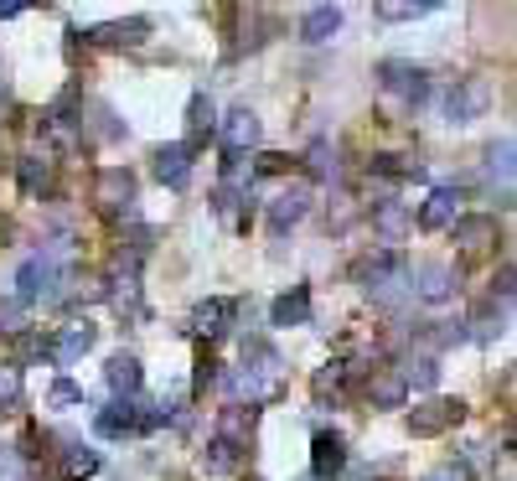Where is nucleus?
<instances>
[{"label":"nucleus","instance_id":"17","mask_svg":"<svg viewBox=\"0 0 517 481\" xmlns=\"http://www.w3.org/2000/svg\"><path fill=\"white\" fill-rule=\"evenodd\" d=\"M151 36V27L145 21H109V27H93L89 42L93 47H140Z\"/></svg>","mask_w":517,"mask_h":481},{"label":"nucleus","instance_id":"20","mask_svg":"<svg viewBox=\"0 0 517 481\" xmlns=\"http://www.w3.org/2000/svg\"><path fill=\"white\" fill-rule=\"evenodd\" d=\"M93 336H98V331H93L89 321H73V327L58 336V347H47V352H52V362H62V367H67V362H78L93 347Z\"/></svg>","mask_w":517,"mask_h":481},{"label":"nucleus","instance_id":"7","mask_svg":"<svg viewBox=\"0 0 517 481\" xmlns=\"http://www.w3.org/2000/svg\"><path fill=\"white\" fill-rule=\"evenodd\" d=\"M341 471H347V440L332 435V430H321L316 446H310V477L332 481V477H341Z\"/></svg>","mask_w":517,"mask_h":481},{"label":"nucleus","instance_id":"35","mask_svg":"<svg viewBox=\"0 0 517 481\" xmlns=\"http://www.w3.org/2000/svg\"><path fill=\"white\" fill-rule=\"evenodd\" d=\"M16 398H21V373L0 367V404H16Z\"/></svg>","mask_w":517,"mask_h":481},{"label":"nucleus","instance_id":"34","mask_svg":"<svg viewBox=\"0 0 517 481\" xmlns=\"http://www.w3.org/2000/svg\"><path fill=\"white\" fill-rule=\"evenodd\" d=\"M0 481H27V466H21V451H0Z\"/></svg>","mask_w":517,"mask_h":481},{"label":"nucleus","instance_id":"16","mask_svg":"<svg viewBox=\"0 0 517 481\" xmlns=\"http://www.w3.org/2000/svg\"><path fill=\"white\" fill-rule=\"evenodd\" d=\"M487 104V83H460L445 93V124H466L476 109Z\"/></svg>","mask_w":517,"mask_h":481},{"label":"nucleus","instance_id":"23","mask_svg":"<svg viewBox=\"0 0 517 481\" xmlns=\"http://www.w3.org/2000/svg\"><path fill=\"white\" fill-rule=\"evenodd\" d=\"M466 327H471L466 336H476V342H497V336L507 331V305L497 311V301H482V305H476V316H471Z\"/></svg>","mask_w":517,"mask_h":481},{"label":"nucleus","instance_id":"25","mask_svg":"<svg viewBox=\"0 0 517 481\" xmlns=\"http://www.w3.org/2000/svg\"><path fill=\"white\" fill-rule=\"evenodd\" d=\"M248 430H254V409H244V404H233V409H223V435L217 440H228L233 451L248 440Z\"/></svg>","mask_w":517,"mask_h":481},{"label":"nucleus","instance_id":"9","mask_svg":"<svg viewBox=\"0 0 517 481\" xmlns=\"http://www.w3.org/2000/svg\"><path fill=\"white\" fill-rule=\"evenodd\" d=\"M460 202H466L460 186H435L429 202L419 208V223H425V228H450V223L460 217Z\"/></svg>","mask_w":517,"mask_h":481},{"label":"nucleus","instance_id":"37","mask_svg":"<svg viewBox=\"0 0 517 481\" xmlns=\"http://www.w3.org/2000/svg\"><path fill=\"white\" fill-rule=\"evenodd\" d=\"M213 367H217V362L208 358V352H202V358H197V383H192V389H197V393H202V389H208V383H213V378H217Z\"/></svg>","mask_w":517,"mask_h":481},{"label":"nucleus","instance_id":"30","mask_svg":"<svg viewBox=\"0 0 517 481\" xmlns=\"http://www.w3.org/2000/svg\"><path fill=\"white\" fill-rule=\"evenodd\" d=\"M429 11H435V5H398V0H383V5H378L383 21H419V16H429Z\"/></svg>","mask_w":517,"mask_h":481},{"label":"nucleus","instance_id":"4","mask_svg":"<svg viewBox=\"0 0 517 481\" xmlns=\"http://www.w3.org/2000/svg\"><path fill=\"white\" fill-rule=\"evenodd\" d=\"M378 73H383V89L398 93L403 104H425L429 99V73L425 67H414V62H383Z\"/></svg>","mask_w":517,"mask_h":481},{"label":"nucleus","instance_id":"10","mask_svg":"<svg viewBox=\"0 0 517 481\" xmlns=\"http://www.w3.org/2000/svg\"><path fill=\"white\" fill-rule=\"evenodd\" d=\"M305 212H310V192L305 186H285V192H274V202H270V228L285 233V228L301 223Z\"/></svg>","mask_w":517,"mask_h":481},{"label":"nucleus","instance_id":"13","mask_svg":"<svg viewBox=\"0 0 517 481\" xmlns=\"http://www.w3.org/2000/svg\"><path fill=\"white\" fill-rule=\"evenodd\" d=\"M450 233H456L460 248H487V243H497V217H487V212H460L456 223H450Z\"/></svg>","mask_w":517,"mask_h":481},{"label":"nucleus","instance_id":"22","mask_svg":"<svg viewBox=\"0 0 517 481\" xmlns=\"http://www.w3.org/2000/svg\"><path fill=\"white\" fill-rule=\"evenodd\" d=\"M367 398H372L378 409H403L409 383H403L398 373H372V378H367Z\"/></svg>","mask_w":517,"mask_h":481},{"label":"nucleus","instance_id":"1","mask_svg":"<svg viewBox=\"0 0 517 481\" xmlns=\"http://www.w3.org/2000/svg\"><path fill=\"white\" fill-rule=\"evenodd\" d=\"M58 285H62V264L52 259V254H36V259H27L21 274H16V305H31V301L58 305L62 301Z\"/></svg>","mask_w":517,"mask_h":481},{"label":"nucleus","instance_id":"15","mask_svg":"<svg viewBox=\"0 0 517 481\" xmlns=\"http://www.w3.org/2000/svg\"><path fill=\"white\" fill-rule=\"evenodd\" d=\"M336 27H341V5H310L301 21V42H310V47H321V42H332Z\"/></svg>","mask_w":517,"mask_h":481},{"label":"nucleus","instance_id":"28","mask_svg":"<svg viewBox=\"0 0 517 481\" xmlns=\"http://www.w3.org/2000/svg\"><path fill=\"white\" fill-rule=\"evenodd\" d=\"M372 223H378L388 239H398V233H403V223H409V212L398 208V202H378V208H372Z\"/></svg>","mask_w":517,"mask_h":481},{"label":"nucleus","instance_id":"19","mask_svg":"<svg viewBox=\"0 0 517 481\" xmlns=\"http://www.w3.org/2000/svg\"><path fill=\"white\" fill-rule=\"evenodd\" d=\"M270 321L274 327H305V321H310V290L295 285L290 296H279V301L270 305Z\"/></svg>","mask_w":517,"mask_h":481},{"label":"nucleus","instance_id":"29","mask_svg":"<svg viewBox=\"0 0 517 481\" xmlns=\"http://www.w3.org/2000/svg\"><path fill=\"white\" fill-rule=\"evenodd\" d=\"M62 471H67V481H89L98 471V451H67Z\"/></svg>","mask_w":517,"mask_h":481},{"label":"nucleus","instance_id":"26","mask_svg":"<svg viewBox=\"0 0 517 481\" xmlns=\"http://www.w3.org/2000/svg\"><path fill=\"white\" fill-rule=\"evenodd\" d=\"M202 471H208V477H228V471H239V451H233L228 440H213V446L202 451Z\"/></svg>","mask_w":517,"mask_h":481},{"label":"nucleus","instance_id":"32","mask_svg":"<svg viewBox=\"0 0 517 481\" xmlns=\"http://www.w3.org/2000/svg\"><path fill=\"white\" fill-rule=\"evenodd\" d=\"M21 186H27L31 197H36V192L47 186V161H36V155H27V161H21Z\"/></svg>","mask_w":517,"mask_h":481},{"label":"nucleus","instance_id":"40","mask_svg":"<svg viewBox=\"0 0 517 481\" xmlns=\"http://www.w3.org/2000/svg\"><path fill=\"white\" fill-rule=\"evenodd\" d=\"M16 16H21V5H16V0H5V5H0V21H16Z\"/></svg>","mask_w":517,"mask_h":481},{"label":"nucleus","instance_id":"31","mask_svg":"<svg viewBox=\"0 0 517 481\" xmlns=\"http://www.w3.org/2000/svg\"><path fill=\"white\" fill-rule=\"evenodd\" d=\"M310 177H336V151L326 146V140L310 146Z\"/></svg>","mask_w":517,"mask_h":481},{"label":"nucleus","instance_id":"27","mask_svg":"<svg viewBox=\"0 0 517 481\" xmlns=\"http://www.w3.org/2000/svg\"><path fill=\"white\" fill-rule=\"evenodd\" d=\"M398 378H403V383H414V389H435V383H440V362H435V358H414Z\"/></svg>","mask_w":517,"mask_h":481},{"label":"nucleus","instance_id":"36","mask_svg":"<svg viewBox=\"0 0 517 481\" xmlns=\"http://www.w3.org/2000/svg\"><path fill=\"white\" fill-rule=\"evenodd\" d=\"M285 166H290V155H259V166H254V171H259V177H279V171H285Z\"/></svg>","mask_w":517,"mask_h":481},{"label":"nucleus","instance_id":"33","mask_svg":"<svg viewBox=\"0 0 517 481\" xmlns=\"http://www.w3.org/2000/svg\"><path fill=\"white\" fill-rule=\"evenodd\" d=\"M47 404H52V409H67V404H83V389H78L73 378H58V383H52V393H47Z\"/></svg>","mask_w":517,"mask_h":481},{"label":"nucleus","instance_id":"2","mask_svg":"<svg viewBox=\"0 0 517 481\" xmlns=\"http://www.w3.org/2000/svg\"><path fill=\"white\" fill-rule=\"evenodd\" d=\"M363 280L372 290L378 305H398L403 290H409V270H403V254H378L372 264H363Z\"/></svg>","mask_w":517,"mask_h":481},{"label":"nucleus","instance_id":"12","mask_svg":"<svg viewBox=\"0 0 517 481\" xmlns=\"http://www.w3.org/2000/svg\"><path fill=\"white\" fill-rule=\"evenodd\" d=\"M217 130V109H213V99L208 93H192V104H186V151H197L208 135Z\"/></svg>","mask_w":517,"mask_h":481},{"label":"nucleus","instance_id":"41","mask_svg":"<svg viewBox=\"0 0 517 481\" xmlns=\"http://www.w3.org/2000/svg\"><path fill=\"white\" fill-rule=\"evenodd\" d=\"M0 89H5V78H0Z\"/></svg>","mask_w":517,"mask_h":481},{"label":"nucleus","instance_id":"39","mask_svg":"<svg viewBox=\"0 0 517 481\" xmlns=\"http://www.w3.org/2000/svg\"><path fill=\"white\" fill-rule=\"evenodd\" d=\"M429 481H466V471H456V466H440Z\"/></svg>","mask_w":517,"mask_h":481},{"label":"nucleus","instance_id":"21","mask_svg":"<svg viewBox=\"0 0 517 481\" xmlns=\"http://www.w3.org/2000/svg\"><path fill=\"white\" fill-rule=\"evenodd\" d=\"M233 311H239L233 301L213 296V301H202L197 311H192V327L202 331V336H223V331H228V321H233Z\"/></svg>","mask_w":517,"mask_h":481},{"label":"nucleus","instance_id":"8","mask_svg":"<svg viewBox=\"0 0 517 481\" xmlns=\"http://www.w3.org/2000/svg\"><path fill=\"white\" fill-rule=\"evenodd\" d=\"M217 135H223V151L228 155H244L259 146V114L254 109H233L228 120L217 124Z\"/></svg>","mask_w":517,"mask_h":481},{"label":"nucleus","instance_id":"18","mask_svg":"<svg viewBox=\"0 0 517 481\" xmlns=\"http://www.w3.org/2000/svg\"><path fill=\"white\" fill-rule=\"evenodd\" d=\"M104 373H109V389L120 393V398H135V393H140V383H145V373H140V358H129V352H114Z\"/></svg>","mask_w":517,"mask_h":481},{"label":"nucleus","instance_id":"24","mask_svg":"<svg viewBox=\"0 0 517 481\" xmlns=\"http://www.w3.org/2000/svg\"><path fill=\"white\" fill-rule=\"evenodd\" d=\"M513 155H517L513 135L491 140V151H487V171H491V181H502V192H513Z\"/></svg>","mask_w":517,"mask_h":481},{"label":"nucleus","instance_id":"38","mask_svg":"<svg viewBox=\"0 0 517 481\" xmlns=\"http://www.w3.org/2000/svg\"><path fill=\"white\" fill-rule=\"evenodd\" d=\"M16 321H21V305H5L0 311V331H16Z\"/></svg>","mask_w":517,"mask_h":481},{"label":"nucleus","instance_id":"5","mask_svg":"<svg viewBox=\"0 0 517 481\" xmlns=\"http://www.w3.org/2000/svg\"><path fill=\"white\" fill-rule=\"evenodd\" d=\"M460 414H466L460 398H429L419 409H409V430L414 435H445L450 424H460Z\"/></svg>","mask_w":517,"mask_h":481},{"label":"nucleus","instance_id":"3","mask_svg":"<svg viewBox=\"0 0 517 481\" xmlns=\"http://www.w3.org/2000/svg\"><path fill=\"white\" fill-rule=\"evenodd\" d=\"M93 202H98L104 217H135V177L124 166H109L93 186Z\"/></svg>","mask_w":517,"mask_h":481},{"label":"nucleus","instance_id":"6","mask_svg":"<svg viewBox=\"0 0 517 481\" xmlns=\"http://www.w3.org/2000/svg\"><path fill=\"white\" fill-rule=\"evenodd\" d=\"M419 301H429V305H440V301H450L456 296V270L445 264V259H425L419 270H414V285H409Z\"/></svg>","mask_w":517,"mask_h":481},{"label":"nucleus","instance_id":"11","mask_svg":"<svg viewBox=\"0 0 517 481\" xmlns=\"http://www.w3.org/2000/svg\"><path fill=\"white\" fill-rule=\"evenodd\" d=\"M155 177L166 181L171 192H182L186 181H192V151H186L182 140H171V146L155 151Z\"/></svg>","mask_w":517,"mask_h":481},{"label":"nucleus","instance_id":"14","mask_svg":"<svg viewBox=\"0 0 517 481\" xmlns=\"http://www.w3.org/2000/svg\"><path fill=\"white\" fill-rule=\"evenodd\" d=\"M93 430L109 435V440H120V435H129V430H140V404H135V398H114V404L93 420Z\"/></svg>","mask_w":517,"mask_h":481}]
</instances>
